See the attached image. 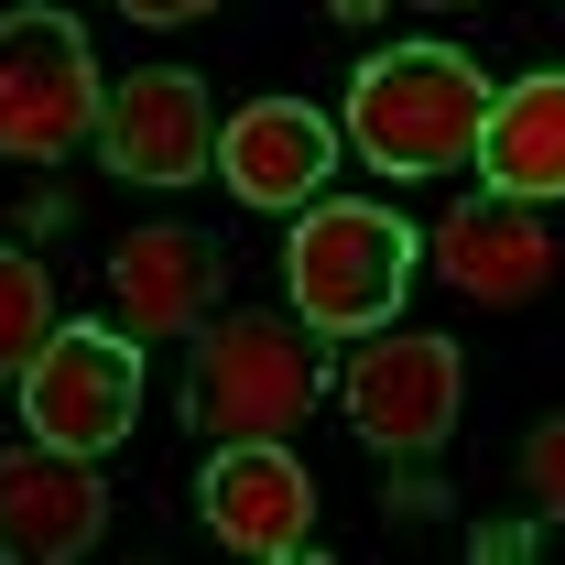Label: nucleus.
Here are the masks:
<instances>
[{"label":"nucleus","instance_id":"obj_7","mask_svg":"<svg viewBox=\"0 0 565 565\" xmlns=\"http://www.w3.org/2000/svg\"><path fill=\"white\" fill-rule=\"evenodd\" d=\"M98 533H109L98 457H66L44 435L0 457V565H76Z\"/></svg>","mask_w":565,"mask_h":565},{"label":"nucleus","instance_id":"obj_14","mask_svg":"<svg viewBox=\"0 0 565 565\" xmlns=\"http://www.w3.org/2000/svg\"><path fill=\"white\" fill-rule=\"evenodd\" d=\"M44 338H55V273L0 239V381H22Z\"/></svg>","mask_w":565,"mask_h":565},{"label":"nucleus","instance_id":"obj_5","mask_svg":"<svg viewBox=\"0 0 565 565\" xmlns=\"http://www.w3.org/2000/svg\"><path fill=\"white\" fill-rule=\"evenodd\" d=\"M338 403L381 457H435L457 435V403H468V359L435 327H370L338 370Z\"/></svg>","mask_w":565,"mask_h":565},{"label":"nucleus","instance_id":"obj_13","mask_svg":"<svg viewBox=\"0 0 565 565\" xmlns=\"http://www.w3.org/2000/svg\"><path fill=\"white\" fill-rule=\"evenodd\" d=\"M479 174H490L500 196H533V207L565 196V76H522V87L490 98V120H479Z\"/></svg>","mask_w":565,"mask_h":565},{"label":"nucleus","instance_id":"obj_2","mask_svg":"<svg viewBox=\"0 0 565 565\" xmlns=\"http://www.w3.org/2000/svg\"><path fill=\"white\" fill-rule=\"evenodd\" d=\"M414 228L370 196H305V228L282 239V282H294V316L316 338H370L392 327L403 282H414Z\"/></svg>","mask_w":565,"mask_h":565},{"label":"nucleus","instance_id":"obj_12","mask_svg":"<svg viewBox=\"0 0 565 565\" xmlns=\"http://www.w3.org/2000/svg\"><path fill=\"white\" fill-rule=\"evenodd\" d=\"M217 174H228L239 207H305L338 174V131L294 98H250L239 120H217Z\"/></svg>","mask_w":565,"mask_h":565},{"label":"nucleus","instance_id":"obj_4","mask_svg":"<svg viewBox=\"0 0 565 565\" xmlns=\"http://www.w3.org/2000/svg\"><path fill=\"white\" fill-rule=\"evenodd\" d=\"M98 66L66 11H0V152L11 163H66L98 141Z\"/></svg>","mask_w":565,"mask_h":565},{"label":"nucleus","instance_id":"obj_10","mask_svg":"<svg viewBox=\"0 0 565 565\" xmlns=\"http://www.w3.org/2000/svg\"><path fill=\"white\" fill-rule=\"evenodd\" d=\"M98 152L131 185H196V163H217V109L185 66H141L109 87L98 109Z\"/></svg>","mask_w":565,"mask_h":565},{"label":"nucleus","instance_id":"obj_9","mask_svg":"<svg viewBox=\"0 0 565 565\" xmlns=\"http://www.w3.org/2000/svg\"><path fill=\"white\" fill-rule=\"evenodd\" d=\"M207 533L228 555H305L316 544V479L294 457V435H239L207 457Z\"/></svg>","mask_w":565,"mask_h":565},{"label":"nucleus","instance_id":"obj_6","mask_svg":"<svg viewBox=\"0 0 565 565\" xmlns=\"http://www.w3.org/2000/svg\"><path fill=\"white\" fill-rule=\"evenodd\" d=\"M141 414V338L131 327H66L33 349L22 370V435L66 446V457H109Z\"/></svg>","mask_w":565,"mask_h":565},{"label":"nucleus","instance_id":"obj_1","mask_svg":"<svg viewBox=\"0 0 565 565\" xmlns=\"http://www.w3.org/2000/svg\"><path fill=\"white\" fill-rule=\"evenodd\" d=\"M490 66L457 44H392L349 76V141L381 174H446L479 163V120H490Z\"/></svg>","mask_w":565,"mask_h":565},{"label":"nucleus","instance_id":"obj_16","mask_svg":"<svg viewBox=\"0 0 565 565\" xmlns=\"http://www.w3.org/2000/svg\"><path fill=\"white\" fill-rule=\"evenodd\" d=\"M141 33H174V22H196V11H217V0H120Z\"/></svg>","mask_w":565,"mask_h":565},{"label":"nucleus","instance_id":"obj_11","mask_svg":"<svg viewBox=\"0 0 565 565\" xmlns=\"http://www.w3.org/2000/svg\"><path fill=\"white\" fill-rule=\"evenodd\" d=\"M217 282H228V262H217L207 228H120V250H109V316L131 338H185L217 305Z\"/></svg>","mask_w":565,"mask_h":565},{"label":"nucleus","instance_id":"obj_3","mask_svg":"<svg viewBox=\"0 0 565 565\" xmlns=\"http://www.w3.org/2000/svg\"><path fill=\"white\" fill-rule=\"evenodd\" d=\"M327 392V359H316V327L294 316H217L196 338V370H185V424L207 446H239V435H294Z\"/></svg>","mask_w":565,"mask_h":565},{"label":"nucleus","instance_id":"obj_15","mask_svg":"<svg viewBox=\"0 0 565 565\" xmlns=\"http://www.w3.org/2000/svg\"><path fill=\"white\" fill-rule=\"evenodd\" d=\"M522 490H533V511L565 533V414L533 424V446H522Z\"/></svg>","mask_w":565,"mask_h":565},{"label":"nucleus","instance_id":"obj_8","mask_svg":"<svg viewBox=\"0 0 565 565\" xmlns=\"http://www.w3.org/2000/svg\"><path fill=\"white\" fill-rule=\"evenodd\" d=\"M424 262H435V282L457 294V305H533L544 282H555L565 239L544 228V207L533 196H479V207H457L435 239H424Z\"/></svg>","mask_w":565,"mask_h":565}]
</instances>
